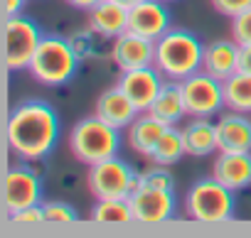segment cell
Here are the masks:
<instances>
[{
	"mask_svg": "<svg viewBox=\"0 0 251 238\" xmlns=\"http://www.w3.org/2000/svg\"><path fill=\"white\" fill-rule=\"evenodd\" d=\"M5 138L15 157L23 162H40L57 145L59 115L45 101H25L10 110Z\"/></svg>",
	"mask_w": 251,
	"mask_h": 238,
	"instance_id": "1",
	"label": "cell"
},
{
	"mask_svg": "<svg viewBox=\"0 0 251 238\" xmlns=\"http://www.w3.org/2000/svg\"><path fill=\"white\" fill-rule=\"evenodd\" d=\"M204 44L197 40L195 32L182 27H170L163 37L155 40V66L165 79L182 81L190 74L202 69Z\"/></svg>",
	"mask_w": 251,
	"mask_h": 238,
	"instance_id": "2",
	"label": "cell"
},
{
	"mask_svg": "<svg viewBox=\"0 0 251 238\" xmlns=\"http://www.w3.org/2000/svg\"><path fill=\"white\" fill-rule=\"evenodd\" d=\"M79 69V57L69 42V37H57V35H45L27 71L32 79L42 86L57 88L64 86L74 79Z\"/></svg>",
	"mask_w": 251,
	"mask_h": 238,
	"instance_id": "3",
	"label": "cell"
},
{
	"mask_svg": "<svg viewBox=\"0 0 251 238\" xmlns=\"http://www.w3.org/2000/svg\"><path fill=\"white\" fill-rule=\"evenodd\" d=\"M118 148H121V130L101 121L96 113L89 118H81L69 133V150L74 160L86 167L101 160L116 157Z\"/></svg>",
	"mask_w": 251,
	"mask_h": 238,
	"instance_id": "4",
	"label": "cell"
},
{
	"mask_svg": "<svg viewBox=\"0 0 251 238\" xmlns=\"http://www.w3.org/2000/svg\"><path fill=\"white\" fill-rule=\"evenodd\" d=\"M234 192L214 177L197 179L185 194V211L197 223H226L234 218Z\"/></svg>",
	"mask_w": 251,
	"mask_h": 238,
	"instance_id": "5",
	"label": "cell"
},
{
	"mask_svg": "<svg viewBox=\"0 0 251 238\" xmlns=\"http://www.w3.org/2000/svg\"><path fill=\"white\" fill-rule=\"evenodd\" d=\"M86 184L94 199H128L133 192L141 189V172H136L128 162L118 160L116 155L91 165Z\"/></svg>",
	"mask_w": 251,
	"mask_h": 238,
	"instance_id": "6",
	"label": "cell"
},
{
	"mask_svg": "<svg viewBox=\"0 0 251 238\" xmlns=\"http://www.w3.org/2000/svg\"><path fill=\"white\" fill-rule=\"evenodd\" d=\"M42 27L25 18V15H13L5 20V66L10 71L27 69L40 42H42Z\"/></svg>",
	"mask_w": 251,
	"mask_h": 238,
	"instance_id": "7",
	"label": "cell"
},
{
	"mask_svg": "<svg viewBox=\"0 0 251 238\" xmlns=\"http://www.w3.org/2000/svg\"><path fill=\"white\" fill-rule=\"evenodd\" d=\"M182 84V96L187 106V118H212L224 110V88L222 81L207 71H195Z\"/></svg>",
	"mask_w": 251,
	"mask_h": 238,
	"instance_id": "8",
	"label": "cell"
},
{
	"mask_svg": "<svg viewBox=\"0 0 251 238\" xmlns=\"http://www.w3.org/2000/svg\"><path fill=\"white\" fill-rule=\"evenodd\" d=\"M42 201V179L40 174L25 162L13 165L3 179V204L5 214H15L20 209L35 206Z\"/></svg>",
	"mask_w": 251,
	"mask_h": 238,
	"instance_id": "9",
	"label": "cell"
},
{
	"mask_svg": "<svg viewBox=\"0 0 251 238\" xmlns=\"http://www.w3.org/2000/svg\"><path fill=\"white\" fill-rule=\"evenodd\" d=\"M131 211H133V223L141 226H158L165 223L175 216L177 199L175 192L170 189H155V187H141L128 196Z\"/></svg>",
	"mask_w": 251,
	"mask_h": 238,
	"instance_id": "10",
	"label": "cell"
},
{
	"mask_svg": "<svg viewBox=\"0 0 251 238\" xmlns=\"http://www.w3.org/2000/svg\"><path fill=\"white\" fill-rule=\"evenodd\" d=\"M165 84V76L160 74V69L155 64L151 66H138V69H128V71H121L116 86L133 101V106L146 113L151 108V103L155 101V96L160 93Z\"/></svg>",
	"mask_w": 251,
	"mask_h": 238,
	"instance_id": "11",
	"label": "cell"
},
{
	"mask_svg": "<svg viewBox=\"0 0 251 238\" xmlns=\"http://www.w3.org/2000/svg\"><path fill=\"white\" fill-rule=\"evenodd\" d=\"M214 123L217 152H251V113L224 108Z\"/></svg>",
	"mask_w": 251,
	"mask_h": 238,
	"instance_id": "12",
	"label": "cell"
},
{
	"mask_svg": "<svg viewBox=\"0 0 251 238\" xmlns=\"http://www.w3.org/2000/svg\"><path fill=\"white\" fill-rule=\"evenodd\" d=\"M170 27H173V18L165 0H141L138 5L128 8V32H136L155 42Z\"/></svg>",
	"mask_w": 251,
	"mask_h": 238,
	"instance_id": "13",
	"label": "cell"
},
{
	"mask_svg": "<svg viewBox=\"0 0 251 238\" xmlns=\"http://www.w3.org/2000/svg\"><path fill=\"white\" fill-rule=\"evenodd\" d=\"M108 54H111V62L118 66V71H128V69H138V66H151L155 62V42L126 30L123 35H118L113 40Z\"/></svg>",
	"mask_w": 251,
	"mask_h": 238,
	"instance_id": "14",
	"label": "cell"
},
{
	"mask_svg": "<svg viewBox=\"0 0 251 238\" xmlns=\"http://www.w3.org/2000/svg\"><path fill=\"white\" fill-rule=\"evenodd\" d=\"M94 113L101 118V121H106L108 126H113V128H118V130H126V128L136 121V115H138L141 110L133 106V101L126 96L118 86H111V88H106L103 93H99Z\"/></svg>",
	"mask_w": 251,
	"mask_h": 238,
	"instance_id": "15",
	"label": "cell"
},
{
	"mask_svg": "<svg viewBox=\"0 0 251 238\" xmlns=\"http://www.w3.org/2000/svg\"><path fill=\"white\" fill-rule=\"evenodd\" d=\"M212 177L219 179L231 192H244L251 187V152H217L212 165Z\"/></svg>",
	"mask_w": 251,
	"mask_h": 238,
	"instance_id": "16",
	"label": "cell"
},
{
	"mask_svg": "<svg viewBox=\"0 0 251 238\" xmlns=\"http://www.w3.org/2000/svg\"><path fill=\"white\" fill-rule=\"evenodd\" d=\"M239 44L234 40H212L204 44L202 71L212 74L214 79L224 81L239 71Z\"/></svg>",
	"mask_w": 251,
	"mask_h": 238,
	"instance_id": "17",
	"label": "cell"
},
{
	"mask_svg": "<svg viewBox=\"0 0 251 238\" xmlns=\"http://www.w3.org/2000/svg\"><path fill=\"white\" fill-rule=\"evenodd\" d=\"M86 13H89V30H94L99 37L116 40L118 35L128 30V8H123L121 3L101 0Z\"/></svg>",
	"mask_w": 251,
	"mask_h": 238,
	"instance_id": "18",
	"label": "cell"
},
{
	"mask_svg": "<svg viewBox=\"0 0 251 238\" xmlns=\"http://www.w3.org/2000/svg\"><path fill=\"white\" fill-rule=\"evenodd\" d=\"M165 128H168V126L160 123L158 118H153L148 110H146V113H138L136 121L126 128V145H128L136 155L151 160V155H153V150H155L160 135L165 133Z\"/></svg>",
	"mask_w": 251,
	"mask_h": 238,
	"instance_id": "19",
	"label": "cell"
},
{
	"mask_svg": "<svg viewBox=\"0 0 251 238\" xmlns=\"http://www.w3.org/2000/svg\"><path fill=\"white\" fill-rule=\"evenodd\" d=\"M148 113L153 118H158L165 126H180L187 115V106H185V96H182V84L175 79H165L160 93L155 96V101L151 103Z\"/></svg>",
	"mask_w": 251,
	"mask_h": 238,
	"instance_id": "20",
	"label": "cell"
},
{
	"mask_svg": "<svg viewBox=\"0 0 251 238\" xmlns=\"http://www.w3.org/2000/svg\"><path fill=\"white\" fill-rule=\"evenodd\" d=\"M182 128L185 150L190 157H207L217 152V123L212 118H190Z\"/></svg>",
	"mask_w": 251,
	"mask_h": 238,
	"instance_id": "21",
	"label": "cell"
},
{
	"mask_svg": "<svg viewBox=\"0 0 251 238\" xmlns=\"http://www.w3.org/2000/svg\"><path fill=\"white\" fill-rule=\"evenodd\" d=\"M185 155H187V150H185V140H182V128H180V126H168L165 133L160 135V140H158L153 155H151V162H153V165L173 167V165H177Z\"/></svg>",
	"mask_w": 251,
	"mask_h": 238,
	"instance_id": "22",
	"label": "cell"
},
{
	"mask_svg": "<svg viewBox=\"0 0 251 238\" xmlns=\"http://www.w3.org/2000/svg\"><path fill=\"white\" fill-rule=\"evenodd\" d=\"M224 88V108L251 113V74L236 71L222 81Z\"/></svg>",
	"mask_w": 251,
	"mask_h": 238,
	"instance_id": "23",
	"label": "cell"
},
{
	"mask_svg": "<svg viewBox=\"0 0 251 238\" xmlns=\"http://www.w3.org/2000/svg\"><path fill=\"white\" fill-rule=\"evenodd\" d=\"M91 221L99 223H133V211L128 199H96L91 209Z\"/></svg>",
	"mask_w": 251,
	"mask_h": 238,
	"instance_id": "24",
	"label": "cell"
},
{
	"mask_svg": "<svg viewBox=\"0 0 251 238\" xmlns=\"http://www.w3.org/2000/svg\"><path fill=\"white\" fill-rule=\"evenodd\" d=\"M141 187H155V189L175 192V174L165 165H153V167L141 172Z\"/></svg>",
	"mask_w": 251,
	"mask_h": 238,
	"instance_id": "25",
	"label": "cell"
},
{
	"mask_svg": "<svg viewBox=\"0 0 251 238\" xmlns=\"http://www.w3.org/2000/svg\"><path fill=\"white\" fill-rule=\"evenodd\" d=\"M42 209H45L47 223H74L79 218L76 211L67 201H47V204H42Z\"/></svg>",
	"mask_w": 251,
	"mask_h": 238,
	"instance_id": "26",
	"label": "cell"
},
{
	"mask_svg": "<svg viewBox=\"0 0 251 238\" xmlns=\"http://www.w3.org/2000/svg\"><path fill=\"white\" fill-rule=\"evenodd\" d=\"M231 40L239 47L251 44V8H246L244 13L231 18Z\"/></svg>",
	"mask_w": 251,
	"mask_h": 238,
	"instance_id": "27",
	"label": "cell"
},
{
	"mask_svg": "<svg viewBox=\"0 0 251 238\" xmlns=\"http://www.w3.org/2000/svg\"><path fill=\"white\" fill-rule=\"evenodd\" d=\"M8 221H10L13 226H40V223H47L42 204H35V206L20 209V211H15V214H8Z\"/></svg>",
	"mask_w": 251,
	"mask_h": 238,
	"instance_id": "28",
	"label": "cell"
},
{
	"mask_svg": "<svg viewBox=\"0 0 251 238\" xmlns=\"http://www.w3.org/2000/svg\"><path fill=\"white\" fill-rule=\"evenodd\" d=\"M94 35H96L94 30H86V32H76V35H72V37H69V42H72V47H74V52H76L79 62H84V59H89V57H94V54H96Z\"/></svg>",
	"mask_w": 251,
	"mask_h": 238,
	"instance_id": "29",
	"label": "cell"
},
{
	"mask_svg": "<svg viewBox=\"0 0 251 238\" xmlns=\"http://www.w3.org/2000/svg\"><path fill=\"white\" fill-rule=\"evenodd\" d=\"M212 8L226 18H234L239 13H244L246 8H251V0H209Z\"/></svg>",
	"mask_w": 251,
	"mask_h": 238,
	"instance_id": "30",
	"label": "cell"
},
{
	"mask_svg": "<svg viewBox=\"0 0 251 238\" xmlns=\"http://www.w3.org/2000/svg\"><path fill=\"white\" fill-rule=\"evenodd\" d=\"M239 71L251 74V44H246V47L239 49Z\"/></svg>",
	"mask_w": 251,
	"mask_h": 238,
	"instance_id": "31",
	"label": "cell"
},
{
	"mask_svg": "<svg viewBox=\"0 0 251 238\" xmlns=\"http://www.w3.org/2000/svg\"><path fill=\"white\" fill-rule=\"evenodd\" d=\"M23 8H25V0H5V15L8 18L23 15Z\"/></svg>",
	"mask_w": 251,
	"mask_h": 238,
	"instance_id": "32",
	"label": "cell"
},
{
	"mask_svg": "<svg viewBox=\"0 0 251 238\" xmlns=\"http://www.w3.org/2000/svg\"><path fill=\"white\" fill-rule=\"evenodd\" d=\"M64 3L76 8V10H91L96 3H101V0H64Z\"/></svg>",
	"mask_w": 251,
	"mask_h": 238,
	"instance_id": "33",
	"label": "cell"
},
{
	"mask_svg": "<svg viewBox=\"0 0 251 238\" xmlns=\"http://www.w3.org/2000/svg\"><path fill=\"white\" fill-rule=\"evenodd\" d=\"M113 3H121L123 8H133V5H138L141 0H113Z\"/></svg>",
	"mask_w": 251,
	"mask_h": 238,
	"instance_id": "34",
	"label": "cell"
},
{
	"mask_svg": "<svg viewBox=\"0 0 251 238\" xmlns=\"http://www.w3.org/2000/svg\"><path fill=\"white\" fill-rule=\"evenodd\" d=\"M165 3H175V0H165Z\"/></svg>",
	"mask_w": 251,
	"mask_h": 238,
	"instance_id": "35",
	"label": "cell"
}]
</instances>
